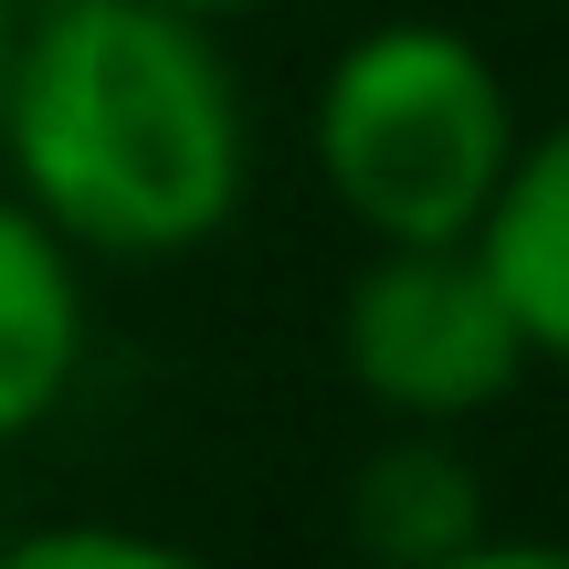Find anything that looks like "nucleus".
Listing matches in <instances>:
<instances>
[{
	"label": "nucleus",
	"instance_id": "9d476101",
	"mask_svg": "<svg viewBox=\"0 0 569 569\" xmlns=\"http://www.w3.org/2000/svg\"><path fill=\"white\" fill-rule=\"evenodd\" d=\"M0 74H11V0H0Z\"/></svg>",
	"mask_w": 569,
	"mask_h": 569
},
{
	"label": "nucleus",
	"instance_id": "f257e3e1",
	"mask_svg": "<svg viewBox=\"0 0 569 569\" xmlns=\"http://www.w3.org/2000/svg\"><path fill=\"white\" fill-rule=\"evenodd\" d=\"M0 169L106 264H180L222 243L253 190V117L222 21L169 0H42L11 21Z\"/></svg>",
	"mask_w": 569,
	"mask_h": 569
},
{
	"label": "nucleus",
	"instance_id": "6e6552de",
	"mask_svg": "<svg viewBox=\"0 0 569 569\" xmlns=\"http://www.w3.org/2000/svg\"><path fill=\"white\" fill-rule=\"evenodd\" d=\"M443 569H569V538H475L465 559H443Z\"/></svg>",
	"mask_w": 569,
	"mask_h": 569
},
{
	"label": "nucleus",
	"instance_id": "39448f33",
	"mask_svg": "<svg viewBox=\"0 0 569 569\" xmlns=\"http://www.w3.org/2000/svg\"><path fill=\"white\" fill-rule=\"evenodd\" d=\"M486 538V475L443 422H390L348 475V549L359 569H443Z\"/></svg>",
	"mask_w": 569,
	"mask_h": 569
},
{
	"label": "nucleus",
	"instance_id": "1a4fd4ad",
	"mask_svg": "<svg viewBox=\"0 0 569 569\" xmlns=\"http://www.w3.org/2000/svg\"><path fill=\"white\" fill-rule=\"evenodd\" d=\"M169 11H190V21H243V11H264V0H169Z\"/></svg>",
	"mask_w": 569,
	"mask_h": 569
},
{
	"label": "nucleus",
	"instance_id": "7ed1b4c3",
	"mask_svg": "<svg viewBox=\"0 0 569 569\" xmlns=\"http://www.w3.org/2000/svg\"><path fill=\"white\" fill-rule=\"evenodd\" d=\"M338 359L380 422H486L528 390L538 348L475 243H369L338 306Z\"/></svg>",
	"mask_w": 569,
	"mask_h": 569
},
{
	"label": "nucleus",
	"instance_id": "20e7f679",
	"mask_svg": "<svg viewBox=\"0 0 569 569\" xmlns=\"http://www.w3.org/2000/svg\"><path fill=\"white\" fill-rule=\"evenodd\" d=\"M84 369V253L0 190V453L32 443Z\"/></svg>",
	"mask_w": 569,
	"mask_h": 569
},
{
	"label": "nucleus",
	"instance_id": "423d86ee",
	"mask_svg": "<svg viewBox=\"0 0 569 569\" xmlns=\"http://www.w3.org/2000/svg\"><path fill=\"white\" fill-rule=\"evenodd\" d=\"M475 253L507 284L517 327L549 369H569V117L517 138V169L496 190V211L475 222Z\"/></svg>",
	"mask_w": 569,
	"mask_h": 569
},
{
	"label": "nucleus",
	"instance_id": "0eeeda50",
	"mask_svg": "<svg viewBox=\"0 0 569 569\" xmlns=\"http://www.w3.org/2000/svg\"><path fill=\"white\" fill-rule=\"evenodd\" d=\"M0 569H211V559L159 528H127V517H53V528L0 538Z\"/></svg>",
	"mask_w": 569,
	"mask_h": 569
},
{
	"label": "nucleus",
	"instance_id": "f03ea898",
	"mask_svg": "<svg viewBox=\"0 0 569 569\" xmlns=\"http://www.w3.org/2000/svg\"><path fill=\"white\" fill-rule=\"evenodd\" d=\"M517 96L453 21H369L317 74V180L369 243H475L517 169Z\"/></svg>",
	"mask_w": 569,
	"mask_h": 569
}]
</instances>
